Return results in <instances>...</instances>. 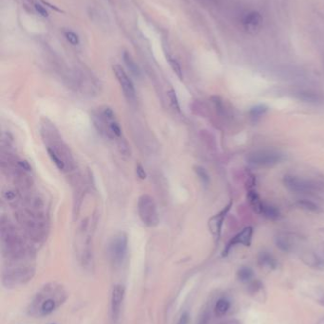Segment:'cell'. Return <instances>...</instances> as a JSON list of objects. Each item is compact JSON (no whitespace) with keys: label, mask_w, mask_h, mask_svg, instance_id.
Masks as SVG:
<instances>
[{"label":"cell","mask_w":324,"mask_h":324,"mask_svg":"<svg viewBox=\"0 0 324 324\" xmlns=\"http://www.w3.org/2000/svg\"><path fill=\"white\" fill-rule=\"evenodd\" d=\"M68 296L67 289L62 284L48 283L36 292L28 307V313L35 318L50 316L65 303Z\"/></svg>","instance_id":"obj_1"},{"label":"cell","mask_w":324,"mask_h":324,"mask_svg":"<svg viewBox=\"0 0 324 324\" xmlns=\"http://www.w3.org/2000/svg\"><path fill=\"white\" fill-rule=\"evenodd\" d=\"M119 148H120L121 153H123V154H125V155H129V153H130V148H129V145L127 144L126 141L122 142V140H121L120 143H119Z\"/></svg>","instance_id":"obj_32"},{"label":"cell","mask_w":324,"mask_h":324,"mask_svg":"<svg viewBox=\"0 0 324 324\" xmlns=\"http://www.w3.org/2000/svg\"><path fill=\"white\" fill-rule=\"evenodd\" d=\"M318 324H324V320H322V321H321V322H320V323H319Z\"/></svg>","instance_id":"obj_35"},{"label":"cell","mask_w":324,"mask_h":324,"mask_svg":"<svg viewBox=\"0 0 324 324\" xmlns=\"http://www.w3.org/2000/svg\"><path fill=\"white\" fill-rule=\"evenodd\" d=\"M4 196L7 200H13L15 197V194H13V192H7L4 194Z\"/></svg>","instance_id":"obj_34"},{"label":"cell","mask_w":324,"mask_h":324,"mask_svg":"<svg viewBox=\"0 0 324 324\" xmlns=\"http://www.w3.org/2000/svg\"><path fill=\"white\" fill-rule=\"evenodd\" d=\"M259 264L261 267H266L268 269L274 270L278 267V262L269 252L262 251L260 252L258 258Z\"/></svg>","instance_id":"obj_13"},{"label":"cell","mask_w":324,"mask_h":324,"mask_svg":"<svg viewBox=\"0 0 324 324\" xmlns=\"http://www.w3.org/2000/svg\"><path fill=\"white\" fill-rule=\"evenodd\" d=\"M18 164H19V166H20L23 170H26V171H30V170H31V167H30L29 163L27 162H18Z\"/></svg>","instance_id":"obj_33"},{"label":"cell","mask_w":324,"mask_h":324,"mask_svg":"<svg viewBox=\"0 0 324 324\" xmlns=\"http://www.w3.org/2000/svg\"><path fill=\"white\" fill-rule=\"evenodd\" d=\"M261 23H262V17L257 12H251L248 13L243 20L245 29L249 32H255L257 30H259Z\"/></svg>","instance_id":"obj_12"},{"label":"cell","mask_w":324,"mask_h":324,"mask_svg":"<svg viewBox=\"0 0 324 324\" xmlns=\"http://www.w3.org/2000/svg\"><path fill=\"white\" fill-rule=\"evenodd\" d=\"M254 276H255L254 271L250 267H247V266L241 267L237 272V277H238L239 281L244 284L251 283L252 280L254 279Z\"/></svg>","instance_id":"obj_19"},{"label":"cell","mask_w":324,"mask_h":324,"mask_svg":"<svg viewBox=\"0 0 324 324\" xmlns=\"http://www.w3.org/2000/svg\"><path fill=\"white\" fill-rule=\"evenodd\" d=\"M123 58H124V62L126 64V65L128 66V68L130 69V72L134 75V76L139 77L140 74H141V71L139 69V66L137 65V64L133 60V58L131 57V55H130L128 51H125L124 52Z\"/></svg>","instance_id":"obj_20"},{"label":"cell","mask_w":324,"mask_h":324,"mask_svg":"<svg viewBox=\"0 0 324 324\" xmlns=\"http://www.w3.org/2000/svg\"><path fill=\"white\" fill-rule=\"evenodd\" d=\"M276 246L285 252H292L297 248L298 238L291 233H280L275 238Z\"/></svg>","instance_id":"obj_11"},{"label":"cell","mask_w":324,"mask_h":324,"mask_svg":"<svg viewBox=\"0 0 324 324\" xmlns=\"http://www.w3.org/2000/svg\"><path fill=\"white\" fill-rule=\"evenodd\" d=\"M65 37L67 41L69 43H71L72 46H77L80 43V40H79L77 34L73 32H71V31L65 32Z\"/></svg>","instance_id":"obj_26"},{"label":"cell","mask_w":324,"mask_h":324,"mask_svg":"<svg viewBox=\"0 0 324 324\" xmlns=\"http://www.w3.org/2000/svg\"><path fill=\"white\" fill-rule=\"evenodd\" d=\"M302 260L307 265H310L314 268H320L324 269V260L317 256L314 253H306L302 256Z\"/></svg>","instance_id":"obj_17"},{"label":"cell","mask_w":324,"mask_h":324,"mask_svg":"<svg viewBox=\"0 0 324 324\" xmlns=\"http://www.w3.org/2000/svg\"><path fill=\"white\" fill-rule=\"evenodd\" d=\"M138 214L144 224L153 227L159 224V213L153 198L147 194H143L138 199Z\"/></svg>","instance_id":"obj_4"},{"label":"cell","mask_w":324,"mask_h":324,"mask_svg":"<svg viewBox=\"0 0 324 324\" xmlns=\"http://www.w3.org/2000/svg\"><path fill=\"white\" fill-rule=\"evenodd\" d=\"M36 274L35 267L30 264L6 266L2 272V284L7 288H14L26 285Z\"/></svg>","instance_id":"obj_2"},{"label":"cell","mask_w":324,"mask_h":324,"mask_svg":"<svg viewBox=\"0 0 324 324\" xmlns=\"http://www.w3.org/2000/svg\"><path fill=\"white\" fill-rule=\"evenodd\" d=\"M168 59H169V65H170L171 69L173 70V72L180 80H182V78H183L182 70H181V65L179 62L175 58H172V57H169Z\"/></svg>","instance_id":"obj_24"},{"label":"cell","mask_w":324,"mask_h":324,"mask_svg":"<svg viewBox=\"0 0 324 324\" xmlns=\"http://www.w3.org/2000/svg\"><path fill=\"white\" fill-rule=\"evenodd\" d=\"M126 297V288L123 285H115L112 288L110 299V310L113 321L117 323L120 319L123 304Z\"/></svg>","instance_id":"obj_7"},{"label":"cell","mask_w":324,"mask_h":324,"mask_svg":"<svg viewBox=\"0 0 324 324\" xmlns=\"http://www.w3.org/2000/svg\"><path fill=\"white\" fill-rule=\"evenodd\" d=\"M168 96H169V101H170L172 108L176 111H180V105H179V101H178V98H177L175 91L173 89H170L168 92Z\"/></svg>","instance_id":"obj_25"},{"label":"cell","mask_w":324,"mask_h":324,"mask_svg":"<svg viewBox=\"0 0 324 324\" xmlns=\"http://www.w3.org/2000/svg\"><path fill=\"white\" fill-rule=\"evenodd\" d=\"M189 324V314L187 312H183L179 318L178 322L176 324Z\"/></svg>","instance_id":"obj_30"},{"label":"cell","mask_w":324,"mask_h":324,"mask_svg":"<svg viewBox=\"0 0 324 324\" xmlns=\"http://www.w3.org/2000/svg\"><path fill=\"white\" fill-rule=\"evenodd\" d=\"M247 200L253 209L254 212L257 213H261V209H262V204L263 202L259 198V194L255 189H250L247 193Z\"/></svg>","instance_id":"obj_14"},{"label":"cell","mask_w":324,"mask_h":324,"mask_svg":"<svg viewBox=\"0 0 324 324\" xmlns=\"http://www.w3.org/2000/svg\"><path fill=\"white\" fill-rule=\"evenodd\" d=\"M267 111H268V107L266 105L259 104V105L252 107L249 111V115L253 119H259L260 117H262Z\"/></svg>","instance_id":"obj_23"},{"label":"cell","mask_w":324,"mask_h":324,"mask_svg":"<svg viewBox=\"0 0 324 324\" xmlns=\"http://www.w3.org/2000/svg\"><path fill=\"white\" fill-rule=\"evenodd\" d=\"M264 217L270 219V220H277L281 213H280V211L274 207L272 205H269V204H266L263 202L262 204V209H261V213Z\"/></svg>","instance_id":"obj_18"},{"label":"cell","mask_w":324,"mask_h":324,"mask_svg":"<svg viewBox=\"0 0 324 324\" xmlns=\"http://www.w3.org/2000/svg\"><path fill=\"white\" fill-rule=\"evenodd\" d=\"M284 160L283 154L273 150H259L247 156V162L255 168H271Z\"/></svg>","instance_id":"obj_3"},{"label":"cell","mask_w":324,"mask_h":324,"mask_svg":"<svg viewBox=\"0 0 324 324\" xmlns=\"http://www.w3.org/2000/svg\"><path fill=\"white\" fill-rule=\"evenodd\" d=\"M48 154H49V157L51 158L52 162L55 164V166L57 167L58 170L62 171L65 169V162L64 161L61 159V157L57 154V152L53 148H51V147H48Z\"/></svg>","instance_id":"obj_21"},{"label":"cell","mask_w":324,"mask_h":324,"mask_svg":"<svg viewBox=\"0 0 324 324\" xmlns=\"http://www.w3.org/2000/svg\"><path fill=\"white\" fill-rule=\"evenodd\" d=\"M253 236V227H245L241 232H239L237 235L229 241V243L226 245L225 249L222 252L223 256H226L231 249H233L237 245H243L245 247H249L252 241Z\"/></svg>","instance_id":"obj_9"},{"label":"cell","mask_w":324,"mask_h":324,"mask_svg":"<svg viewBox=\"0 0 324 324\" xmlns=\"http://www.w3.org/2000/svg\"><path fill=\"white\" fill-rule=\"evenodd\" d=\"M231 307L230 300L226 298H220L217 300L215 306H214V314L216 317H223L227 314Z\"/></svg>","instance_id":"obj_16"},{"label":"cell","mask_w":324,"mask_h":324,"mask_svg":"<svg viewBox=\"0 0 324 324\" xmlns=\"http://www.w3.org/2000/svg\"><path fill=\"white\" fill-rule=\"evenodd\" d=\"M196 173L198 176L200 177V179L205 183V184H208V181H209V176H208V173L207 171L202 168V167H196Z\"/></svg>","instance_id":"obj_28"},{"label":"cell","mask_w":324,"mask_h":324,"mask_svg":"<svg viewBox=\"0 0 324 324\" xmlns=\"http://www.w3.org/2000/svg\"><path fill=\"white\" fill-rule=\"evenodd\" d=\"M233 203L230 202L222 211H220L218 214L214 215L213 217H211L208 221V227H209V230L212 233V235L214 238L219 241L220 240V235H221V229H222V225H223V221L224 218L226 216V214L230 211V208L232 207Z\"/></svg>","instance_id":"obj_10"},{"label":"cell","mask_w":324,"mask_h":324,"mask_svg":"<svg viewBox=\"0 0 324 324\" xmlns=\"http://www.w3.org/2000/svg\"><path fill=\"white\" fill-rule=\"evenodd\" d=\"M35 9L41 16H43V17H48L49 16V13H48L47 9L43 5H41L40 3H36L35 4Z\"/></svg>","instance_id":"obj_29"},{"label":"cell","mask_w":324,"mask_h":324,"mask_svg":"<svg viewBox=\"0 0 324 324\" xmlns=\"http://www.w3.org/2000/svg\"><path fill=\"white\" fill-rule=\"evenodd\" d=\"M283 181L289 191L297 194H310L317 190L315 183L296 175H285Z\"/></svg>","instance_id":"obj_6"},{"label":"cell","mask_w":324,"mask_h":324,"mask_svg":"<svg viewBox=\"0 0 324 324\" xmlns=\"http://www.w3.org/2000/svg\"><path fill=\"white\" fill-rule=\"evenodd\" d=\"M109 130H110V137H120L122 136L121 127H120V125L117 124L115 121L110 124Z\"/></svg>","instance_id":"obj_27"},{"label":"cell","mask_w":324,"mask_h":324,"mask_svg":"<svg viewBox=\"0 0 324 324\" xmlns=\"http://www.w3.org/2000/svg\"><path fill=\"white\" fill-rule=\"evenodd\" d=\"M298 207L304 211L311 212H320V208L319 206H317L315 203H313L311 201L306 199L299 200L297 203Z\"/></svg>","instance_id":"obj_22"},{"label":"cell","mask_w":324,"mask_h":324,"mask_svg":"<svg viewBox=\"0 0 324 324\" xmlns=\"http://www.w3.org/2000/svg\"><path fill=\"white\" fill-rule=\"evenodd\" d=\"M136 175L140 179H145L146 174H145V172H144V168L141 165L136 166Z\"/></svg>","instance_id":"obj_31"},{"label":"cell","mask_w":324,"mask_h":324,"mask_svg":"<svg viewBox=\"0 0 324 324\" xmlns=\"http://www.w3.org/2000/svg\"><path fill=\"white\" fill-rule=\"evenodd\" d=\"M297 97L299 100H302L303 102L306 103H311V104H321L323 103V98L311 91H299L297 93Z\"/></svg>","instance_id":"obj_15"},{"label":"cell","mask_w":324,"mask_h":324,"mask_svg":"<svg viewBox=\"0 0 324 324\" xmlns=\"http://www.w3.org/2000/svg\"><path fill=\"white\" fill-rule=\"evenodd\" d=\"M113 72L116 76L117 80L121 86V88L124 92L125 97L129 100H133L135 99V88L130 80L129 75L124 70V68L119 65H113Z\"/></svg>","instance_id":"obj_8"},{"label":"cell","mask_w":324,"mask_h":324,"mask_svg":"<svg viewBox=\"0 0 324 324\" xmlns=\"http://www.w3.org/2000/svg\"><path fill=\"white\" fill-rule=\"evenodd\" d=\"M128 236L121 232L111 240L108 247V255L113 266L119 267L123 264L128 253Z\"/></svg>","instance_id":"obj_5"},{"label":"cell","mask_w":324,"mask_h":324,"mask_svg":"<svg viewBox=\"0 0 324 324\" xmlns=\"http://www.w3.org/2000/svg\"></svg>","instance_id":"obj_36"}]
</instances>
